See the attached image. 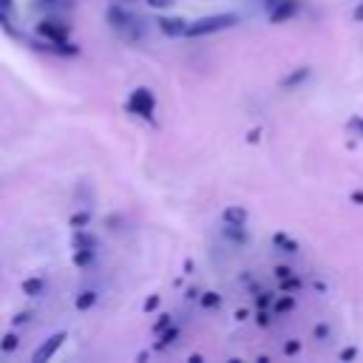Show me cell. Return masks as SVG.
Wrapping results in <instances>:
<instances>
[{"instance_id": "cell-1", "label": "cell", "mask_w": 363, "mask_h": 363, "mask_svg": "<svg viewBox=\"0 0 363 363\" xmlns=\"http://www.w3.org/2000/svg\"><path fill=\"white\" fill-rule=\"evenodd\" d=\"M105 20H108L111 28H116V31L125 34L128 40H136V43L145 40V20H142V17H133V14L125 11L119 3H116V6H108Z\"/></svg>"}, {"instance_id": "cell-27", "label": "cell", "mask_w": 363, "mask_h": 363, "mask_svg": "<svg viewBox=\"0 0 363 363\" xmlns=\"http://www.w3.org/2000/svg\"><path fill=\"white\" fill-rule=\"evenodd\" d=\"M159 306V295H150L147 301H145V312H153Z\"/></svg>"}, {"instance_id": "cell-6", "label": "cell", "mask_w": 363, "mask_h": 363, "mask_svg": "<svg viewBox=\"0 0 363 363\" xmlns=\"http://www.w3.org/2000/svg\"><path fill=\"white\" fill-rule=\"evenodd\" d=\"M187 20L184 17H159V31L164 37H184L187 34Z\"/></svg>"}, {"instance_id": "cell-17", "label": "cell", "mask_w": 363, "mask_h": 363, "mask_svg": "<svg viewBox=\"0 0 363 363\" xmlns=\"http://www.w3.org/2000/svg\"><path fill=\"white\" fill-rule=\"evenodd\" d=\"M176 337H179V329H176V326H167V329L159 335V340H156V349H164V346H170Z\"/></svg>"}, {"instance_id": "cell-33", "label": "cell", "mask_w": 363, "mask_h": 363, "mask_svg": "<svg viewBox=\"0 0 363 363\" xmlns=\"http://www.w3.org/2000/svg\"><path fill=\"white\" fill-rule=\"evenodd\" d=\"M9 14H11V11H6V9H0V26H3V28L9 26Z\"/></svg>"}, {"instance_id": "cell-8", "label": "cell", "mask_w": 363, "mask_h": 363, "mask_svg": "<svg viewBox=\"0 0 363 363\" xmlns=\"http://www.w3.org/2000/svg\"><path fill=\"white\" fill-rule=\"evenodd\" d=\"M96 235L91 233V230H74V235H71V247L74 250H96Z\"/></svg>"}, {"instance_id": "cell-36", "label": "cell", "mask_w": 363, "mask_h": 363, "mask_svg": "<svg viewBox=\"0 0 363 363\" xmlns=\"http://www.w3.org/2000/svg\"><path fill=\"white\" fill-rule=\"evenodd\" d=\"M258 133H261V130L255 128V130H250V136H247V139H250V142H258Z\"/></svg>"}, {"instance_id": "cell-31", "label": "cell", "mask_w": 363, "mask_h": 363, "mask_svg": "<svg viewBox=\"0 0 363 363\" xmlns=\"http://www.w3.org/2000/svg\"><path fill=\"white\" fill-rule=\"evenodd\" d=\"M255 320H258V326H269V312H264V309H261V312L255 315Z\"/></svg>"}, {"instance_id": "cell-14", "label": "cell", "mask_w": 363, "mask_h": 363, "mask_svg": "<svg viewBox=\"0 0 363 363\" xmlns=\"http://www.w3.org/2000/svg\"><path fill=\"white\" fill-rule=\"evenodd\" d=\"M94 303H96V292H94V289H85V292H79V295L74 298V306H77L79 312H88Z\"/></svg>"}, {"instance_id": "cell-37", "label": "cell", "mask_w": 363, "mask_h": 363, "mask_svg": "<svg viewBox=\"0 0 363 363\" xmlns=\"http://www.w3.org/2000/svg\"><path fill=\"white\" fill-rule=\"evenodd\" d=\"M275 3H281V0H264V6H267V11H269V9L275 6Z\"/></svg>"}, {"instance_id": "cell-19", "label": "cell", "mask_w": 363, "mask_h": 363, "mask_svg": "<svg viewBox=\"0 0 363 363\" xmlns=\"http://www.w3.org/2000/svg\"><path fill=\"white\" fill-rule=\"evenodd\" d=\"M281 289H284V292H298V289H301V281H298L295 275L281 278Z\"/></svg>"}, {"instance_id": "cell-15", "label": "cell", "mask_w": 363, "mask_h": 363, "mask_svg": "<svg viewBox=\"0 0 363 363\" xmlns=\"http://www.w3.org/2000/svg\"><path fill=\"white\" fill-rule=\"evenodd\" d=\"M91 224V213L88 210H82V213H74L71 218H68V227H74V230H85Z\"/></svg>"}, {"instance_id": "cell-30", "label": "cell", "mask_w": 363, "mask_h": 363, "mask_svg": "<svg viewBox=\"0 0 363 363\" xmlns=\"http://www.w3.org/2000/svg\"><path fill=\"white\" fill-rule=\"evenodd\" d=\"M255 303H258L261 309H267V306H269V292H261V295L255 298Z\"/></svg>"}, {"instance_id": "cell-21", "label": "cell", "mask_w": 363, "mask_h": 363, "mask_svg": "<svg viewBox=\"0 0 363 363\" xmlns=\"http://www.w3.org/2000/svg\"><path fill=\"white\" fill-rule=\"evenodd\" d=\"M167 326H170V315H159V320L153 323V335H162Z\"/></svg>"}, {"instance_id": "cell-9", "label": "cell", "mask_w": 363, "mask_h": 363, "mask_svg": "<svg viewBox=\"0 0 363 363\" xmlns=\"http://www.w3.org/2000/svg\"><path fill=\"white\" fill-rule=\"evenodd\" d=\"M45 278H40V275H31V278H26L23 284H20V289H23V295H28V298H40V295H45Z\"/></svg>"}, {"instance_id": "cell-20", "label": "cell", "mask_w": 363, "mask_h": 363, "mask_svg": "<svg viewBox=\"0 0 363 363\" xmlns=\"http://www.w3.org/2000/svg\"><path fill=\"white\" fill-rule=\"evenodd\" d=\"M289 309H295V298H292V295L275 301V312H289Z\"/></svg>"}, {"instance_id": "cell-7", "label": "cell", "mask_w": 363, "mask_h": 363, "mask_svg": "<svg viewBox=\"0 0 363 363\" xmlns=\"http://www.w3.org/2000/svg\"><path fill=\"white\" fill-rule=\"evenodd\" d=\"M62 340H65V332H57V335H51V337H48V340H45V343H43V346H40V349L31 354V360H34V363L51 360V357H54V352L62 346Z\"/></svg>"}, {"instance_id": "cell-4", "label": "cell", "mask_w": 363, "mask_h": 363, "mask_svg": "<svg viewBox=\"0 0 363 363\" xmlns=\"http://www.w3.org/2000/svg\"><path fill=\"white\" fill-rule=\"evenodd\" d=\"M37 34H40L43 40H51V43H62V40H68V34H71V26H68L65 20H57V17H43V20L37 23Z\"/></svg>"}, {"instance_id": "cell-2", "label": "cell", "mask_w": 363, "mask_h": 363, "mask_svg": "<svg viewBox=\"0 0 363 363\" xmlns=\"http://www.w3.org/2000/svg\"><path fill=\"white\" fill-rule=\"evenodd\" d=\"M238 23V14H207V17H199L187 26V34L184 37H204V34H216V31H224V28H233Z\"/></svg>"}, {"instance_id": "cell-5", "label": "cell", "mask_w": 363, "mask_h": 363, "mask_svg": "<svg viewBox=\"0 0 363 363\" xmlns=\"http://www.w3.org/2000/svg\"><path fill=\"white\" fill-rule=\"evenodd\" d=\"M301 11V0H281V3H275L272 9H269V23H289L295 14Z\"/></svg>"}, {"instance_id": "cell-23", "label": "cell", "mask_w": 363, "mask_h": 363, "mask_svg": "<svg viewBox=\"0 0 363 363\" xmlns=\"http://www.w3.org/2000/svg\"><path fill=\"white\" fill-rule=\"evenodd\" d=\"M329 335H332V332H329L326 323H318V326H315V337H318V340H329Z\"/></svg>"}, {"instance_id": "cell-22", "label": "cell", "mask_w": 363, "mask_h": 363, "mask_svg": "<svg viewBox=\"0 0 363 363\" xmlns=\"http://www.w3.org/2000/svg\"><path fill=\"white\" fill-rule=\"evenodd\" d=\"M346 128H349V130H354L357 136H363V116H352V119L346 122Z\"/></svg>"}, {"instance_id": "cell-24", "label": "cell", "mask_w": 363, "mask_h": 363, "mask_svg": "<svg viewBox=\"0 0 363 363\" xmlns=\"http://www.w3.org/2000/svg\"><path fill=\"white\" fill-rule=\"evenodd\" d=\"M145 3H147L150 9H159V11H162V9H170L176 0H145Z\"/></svg>"}, {"instance_id": "cell-13", "label": "cell", "mask_w": 363, "mask_h": 363, "mask_svg": "<svg viewBox=\"0 0 363 363\" xmlns=\"http://www.w3.org/2000/svg\"><path fill=\"white\" fill-rule=\"evenodd\" d=\"M94 261H96V250H74V267L85 269V267H91Z\"/></svg>"}, {"instance_id": "cell-34", "label": "cell", "mask_w": 363, "mask_h": 363, "mask_svg": "<svg viewBox=\"0 0 363 363\" xmlns=\"http://www.w3.org/2000/svg\"><path fill=\"white\" fill-rule=\"evenodd\" d=\"M352 201H357V204H363V190H354V193H352Z\"/></svg>"}, {"instance_id": "cell-28", "label": "cell", "mask_w": 363, "mask_h": 363, "mask_svg": "<svg viewBox=\"0 0 363 363\" xmlns=\"http://www.w3.org/2000/svg\"><path fill=\"white\" fill-rule=\"evenodd\" d=\"M284 352H286V354H298V352H301V343H298V340H289V343L284 346Z\"/></svg>"}, {"instance_id": "cell-11", "label": "cell", "mask_w": 363, "mask_h": 363, "mask_svg": "<svg viewBox=\"0 0 363 363\" xmlns=\"http://www.w3.org/2000/svg\"><path fill=\"white\" fill-rule=\"evenodd\" d=\"M309 74H312V71H309L306 65H301V68H295L292 74H286V77L281 79V85H284V88H295V85H301L303 79H309Z\"/></svg>"}, {"instance_id": "cell-18", "label": "cell", "mask_w": 363, "mask_h": 363, "mask_svg": "<svg viewBox=\"0 0 363 363\" xmlns=\"http://www.w3.org/2000/svg\"><path fill=\"white\" fill-rule=\"evenodd\" d=\"M201 306L204 309H218L221 306V295L218 292H204L201 295Z\"/></svg>"}, {"instance_id": "cell-38", "label": "cell", "mask_w": 363, "mask_h": 363, "mask_svg": "<svg viewBox=\"0 0 363 363\" xmlns=\"http://www.w3.org/2000/svg\"><path fill=\"white\" fill-rule=\"evenodd\" d=\"M113 3H136V0H113Z\"/></svg>"}, {"instance_id": "cell-12", "label": "cell", "mask_w": 363, "mask_h": 363, "mask_svg": "<svg viewBox=\"0 0 363 363\" xmlns=\"http://www.w3.org/2000/svg\"><path fill=\"white\" fill-rule=\"evenodd\" d=\"M272 244H275L281 252H289V255H295V252H298V241H295V238H289L286 233H275V235H272Z\"/></svg>"}, {"instance_id": "cell-3", "label": "cell", "mask_w": 363, "mask_h": 363, "mask_svg": "<svg viewBox=\"0 0 363 363\" xmlns=\"http://www.w3.org/2000/svg\"><path fill=\"white\" fill-rule=\"evenodd\" d=\"M153 111H156V96H153L147 88H136V91L128 96V113L150 119Z\"/></svg>"}, {"instance_id": "cell-10", "label": "cell", "mask_w": 363, "mask_h": 363, "mask_svg": "<svg viewBox=\"0 0 363 363\" xmlns=\"http://www.w3.org/2000/svg\"><path fill=\"white\" fill-rule=\"evenodd\" d=\"M221 221H224V224H235V227H244V224H247V210L233 204V207H227V210L221 213Z\"/></svg>"}, {"instance_id": "cell-29", "label": "cell", "mask_w": 363, "mask_h": 363, "mask_svg": "<svg viewBox=\"0 0 363 363\" xmlns=\"http://www.w3.org/2000/svg\"><path fill=\"white\" fill-rule=\"evenodd\" d=\"M275 275H278V278H289V275H292V267H284V264H281V267H275Z\"/></svg>"}, {"instance_id": "cell-35", "label": "cell", "mask_w": 363, "mask_h": 363, "mask_svg": "<svg viewBox=\"0 0 363 363\" xmlns=\"http://www.w3.org/2000/svg\"><path fill=\"white\" fill-rule=\"evenodd\" d=\"M0 9H6V11H11V9H14V0H0Z\"/></svg>"}, {"instance_id": "cell-26", "label": "cell", "mask_w": 363, "mask_h": 363, "mask_svg": "<svg viewBox=\"0 0 363 363\" xmlns=\"http://www.w3.org/2000/svg\"><path fill=\"white\" fill-rule=\"evenodd\" d=\"M357 357V349L354 346H346L343 352H340V360H354Z\"/></svg>"}, {"instance_id": "cell-25", "label": "cell", "mask_w": 363, "mask_h": 363, "mask_svg": "<svg viewBox=\"0 0 363 363\" xmlns=\"http://www.w3.org/2000/svg\"><path fill=\"white\" fill-rule=\"evenodd\" d=\"M28 318H31V312H17V315L11 318V323L20 326V323H28Z\"/></svg>"}, {"instance_id": "cell-32", "label": "cell", "mask_w": 363, "mask_h": 363, "mask_svg": "<svg viewBox=\"0 0 363 363\" xmlns=\"http://www.w3.org/2000/svg\"><path fill=\"white\" fill-rule=\"evenodd\" d=\"M352 17H354L357 23H363V3H357V6H354V11H352Z\"/></svg>"}, {"instance_id": "cell-16", "label": "cell", "mask_w": 363, "mask_h": 363, "mask_svg": "<svg viewBox=\"0 0 363 363\" xmlns=\"http://www.w3.org/2000/svg\"><path fill=\"white\" fill-rule=\"evenodd\" d=\"M17 346H20V335L17 332H6L0 337V352H14Z\"/></svg>"}]
</instances>
